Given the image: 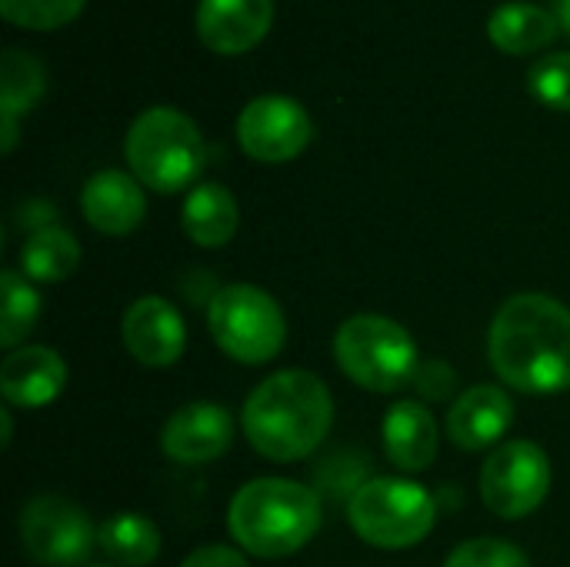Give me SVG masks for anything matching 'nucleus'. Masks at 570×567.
I'll return each mask as SVG.
<instances>
[{
    "mask_svg": "<svg viewBox=\"0 0 570 567\" xmlns=\"http://www.w3.org/2000/svg\"><path fill=\"white\" fill-rule=\"evenodd\" d=\"M207 328L217 348L240 364H267L287 341L277 301L254 284H227L207 304Z\"/></svg>",
    "mask_w": 570,
    "mask_h": 567,
    "instance_id": "7",
    "label": "nucleus"
},
{
    "mask_svg": "<svg viewBox=\"0 0 570 567\" xmlns=\"http://www.w3.org/2000/svg\"><path fill=\"white\" fill-rule=\"evenodd\" d=\"M548 491L551 461L534 441H508L481 468V498L498 518H528L544 505Z\"/></svg>",
    "mask_w": 570,
    "mask_h": 567,
    "instance_id": "9",
    "label": "nucleus"
},
{
    "mask_svg": "<svg viewBox=\"0 0 570 567\" xmlns=\"http://www.w3.org/2000/svg\"><path fill=\"white\" fill-rule=\"evenodd\" d=\"M444 567H531L528 555L498 538H474L454 548Z\"/></svg>",
    "mask_w": 570,
    "mask_h": 567,
    "instance_id": "26",
    "label": "nucleus"
},
{
    "mask_svg": "<svg viewBox=\"0 0 570 567\" xmlns=\"http://www.w3.org/2000/svg\"><path fill=\"white\" fill-rule=\"evenodd\" d=\"M0 424H3V448H7V444H10V428H13V424H10V411H7V408L0 411Z\"/></svg>",
    "mask_w": 570,
    "mask_h": 567,
    "instance_id": "30",
    "label": "nucleus"
},
{
    "mask_svg": "<svg viewBox=\"0 0 570 567\" xmlns=\"http://www.w3.org/2000/svg\"><path fill=\"white\" fill-rule=\"evenodd\" d=\"M67 384V364L50 348H17L0 364V394L13 408H47Z\"/></svg>",
    "mask_w": 570,
    "mask_h": 567,
    "instance_id": "15",
    "label": "nucleus"
},
{
    "mask_svg": "<svg viewBox=\"0 0 570 567\" xmlns=\"http://www.w3.org/2000/svg\"><path fill=\"white\" fill-rule=\"evenodd\" d=\"M47 90L43 63L27 50H3L0 57V114L20 117L23 110L37 107Z\"/></svg>",
    "mask_w": 570,
    "mask_h": 567,
    "instance_id": "22",
    "label": "nucleus"
},
{
    "mask_svg": "<svg viewBox=\"0 0 570 567\" xmlns=\"http://www.w3.org/2000/svg\"><path fill=\"white\" fill-rule=\"evenodd\" d=\"M124 157L144 187L157 194H177L200 177L207 164V144L187 114L174 107H150L130 124Z\"/></svg>",
    "mask_w": 570,
    "mask_h": 567,
    "instance_id": "4",
    "label": "nucleus"
},
{
    "mask_svg": "<svg viewBox=\"0 0 570 567\" xmlns=\"http://www.w3.org/2000/svg\"><path fill=\"white\" fill-rule=\"evenodd\" d=\"M184 231L200 247H224L240 224L234 194L224 184H200L184 201Z\"/></svg>",
    "mask_w": 570,
    "mask_h": 567,
    "instance_id": "19",
    "label": "nucleus"
},
{
    "mask_svg": "<svg viewBox=\"0 0 570 567\" xmlns=\"http://www.w3.org/2000/svg\"><path fill=\"white\" fill-rule=\"evenodd\" d=\"M180 567H247L244 555L227 548V545H207V548H197L194 555H187V561Z\"/></svg>",
    "mask_w": 570,
    "mask_h": 567,
    "instance_id": "27",
    "label": "nucleus"
},
{
    "mask_svg": "<svg viewBox=\"0 0 570 567\" xmlns=\"http://www.w3.org/2000/svg\"><path fill=\"white\" fill-rule=\"evenodd\" d=\"M488 351L498 378L514 391H568L570 311L548 294H514L491 324Z\"/></svg>",
    "mask_w": 570,
    "mask_h": 567,
    "instance_id": "1",
    "label": "nucleus"
},
{
    "mask_svg": "<svg viewBox=\"0 0 570 567\" xmlns=\"http://www.w3.org/2000/svg\"><path fill=\"white\" fill-rule=\"evenodd\" d=\"M551 10L558 17V27L570 37V0H551Z\"/></svg>",
    "mask_w": 570,
    "mask_h": 567,
    "instance_id": "29",
    "label": "nucleus"
},
{
    "mask_svg": "<svg viewBox=\"0 0 570 567\" xmlns=\"http://www.w3.org/2000/svg\"><path fill=\"white\" fill-rule=\"evenodd\" d=\"M274 23V0H200L197 37L207 50L234 57L254 50Z\"/></svg>",
    "mask_w": 570,
    "mask_h": 567,
    "instance_id": "12",
    "label": "nucleus"
},
{
    "mask_svg": "<svg viewBox=\"0 0 570 567\" xmlns=\"http://www.w3.org/2000/svg\"><path fill=\"white\" fill-rule=\"evenodd\" d=\"M77 264H80L77 237L53 224L33 231L20 247V271L27 281H40V284L67 281L77 271Z\"/></svg>",
    "mask_w": 570,
    "mask_h": 567,
    "instance_id": "20",
    "label": "nucleus"
},
{
    "mask_svg": "<svg viewBox=\"0 0 570 567\" xmlns=\"http://www.w3.org/2000/svg\"><path fill=\"white\" fill-rule=\"evenodd\" d=\"M334 401L311 371H277L244 404V434L257 454L287 465L307 458L331 431Z\"/></svg>",
    "mask_w": 570,
    "mask_h": 567,
    "instance_id": "2",
    "label": "nucleus"
},
{
    "mask_svg": "<svg viewBox=\"0 0 570 567\" xmlns=\"http://www.w3.org/2000/svg\"><path fill=\"white\" fill-rule=\"evenodd\" d=\"M94 567H107V565H94Z\"/></svg>",
    "mask_w": 570,
    "mask_h": 567,
    "instance_id": "31",
    "label": "nucleus"
},
{
    "mask_svg": "<svg viewBox=\"0 0 570 567\" xmlns=\"http://www.w3.org/2000/svg\"><path fill=\"white\" fill-rule=\"evenodd\" d=\"M558 17L548 7L538 3H501L491 17H488V37L498 50L524 57L534 50H544L554 37H558Z\"/></svg>",
    "mask_w": 570,
    "mask_h": 567,
    "instance_id": "18",
    "label": "nucleus"
},
{
    "mask_svg": "<svg viewBox=\"0 0 570 567\" xmlns=\"http://www.w3.org/2000/svg\"><path fill=\"white\" fill-rule=\"evenodd\" d=\"M227 525L254 558H287L317 535L321 498L287 478H257L234 495Z\"/></svg>",
    "mask_w": 570,
    "mask_h": 567,
    "instance_id": "3",
    "label": "nucleus"
},
{
    "mask_svg": "<svg viewBox=\"0 0 570 567\" xmlns=\"http://www.w3.org/2000/svg\"><path fill=\"white\" fill-rule=\"evenodd\" d=\"M83 3L87 0H0V13L23 30H57L80 17Z\"/></svg>",
    "mask_w": 570,
    "mask_h": 567,
    "instance_id": "24",
    "label": "nucleus"
},
{
    "mask_svg": "<svg viewBox=\"0 0 570 567\" xmlns=\"http://www.w3.org/2000/svg\"><path fill=\"white\" fill-rule=\"evenodd\" d=\"M124 344L147 368H167L184 354L187 328L164 297H140L124 311Z\"/></svg>",
    "mask_w": 570,
    "mask_h": 567,
    "instance_id": "13",
    "label": "nucleus"
},
{
    "mask_svg": "<svg viewBox=\"0 0 570 567\" xmlns=\"http://www.w3.org/2000/svg\"><path fill=\"white\" fill-rule=\"evenodd\" d=\"M341 371L374 394H391L414 378L417 348L411 334L381 314H357L341 324L334 338Z\"/></svg>",
    "mask_w": 570,
    "mask_h": 567,
    "instance_id": "5",
    "label": "nucleus"
},
{
    "mask_svg": "<svg viewBox=\"0 0 570 567\" xmlns=\"http://www.w3.org/2000/svg\"><path fill=\"white\" fill-rule=\"evenodd\" d=\"M0 297H3V307H0V344L7 351H17V344L37 324L40 297L27 284V277L17 274V271H3L0 274Z\"/></svg>",
    "mask_w": 570,
    "mask_h": 567,
    "instance_id": "23",
    "label": "nucleus"
},
{
    "mask_svg": "<svg viewBox=\"0 0 570 567\" xmlns=\"http://www.w3.org/2000/svg\"><path fill=\"white\" fill-rule=\"evenodd\" d=\"M351 528L361 541L387 551L414 548L421 545L438 518L434 498L404 478H377L354 491L347 505Z\"/></svg>",
    "mask_w": 570,
    "mask_h": 567,
    "instance_id": "6",
    "label": "nucleus"
},
{
    "mask_svg": "<svg viewBox=\"0 0 570 567\" xmlns=\"http://www.w3.org/2000/svg\"><path fill=\"white\" fill-rule=\"evenodd\" d=\"M80 207L94 231L124 237L134 227H140V221L147 214V197H144L137 177H130L124 170H100L83 184Z\"/></svg>",
    "mask_w": 570,
    "mask_h": 567,
    "instance_id": "14",
    "label": "nucleus"
},
{
    "mask_svg": "<svg viewBox=\"0 0 570 567\" xmlns=\"http://www.w3.org/2000/svg\"><path fill=\"white\" fill-rule=\"evenodd\" d=\"M234 441V418L227 408L214 401H194L174 411L167 421L160 444L164 454L177 465H210Z\"/></svg>",
    "mask_w": 570,
    "mask_h": 567,
    "instance_id": "11",
    "label": "nucleus"
},
{
    "mask_svg": "<svg viewBox=\"0 0 570 567\" xmlns=\"http://www.w3.org/2000/svg\"><path fill=\"white\" fill-rule=\"evenodd\" d=\"M311 137H314V124L307 110L284 94L254 97L237 117V140L244 154L261 164L294 160L297 154H304Z\"/></svg>",
    "mask_w": 570,
    "mask_h": 567,
    "instance_id": "10",
    "label": "nucleus"
},
{
    "mask_svg": "<svg viewBox=\"0 0 570 567\" xmlns=\"http://www.w3.org/2000/svg\"><path fill=\"white\" fill-rule=\"evenodd\" d=\"M384 451L394 468L417 475L438 458V424L417 401H401L384 418Z\"/></svg>",
    "mask_w": 570,
    "mask_h": 567,
    "instance_id": "17",
    "label": "nucleus"
},
{
    "mask_svg": "<svg viewBox=\"0 0 570 567\" xmlns=\"http://www.w3.org/2000/svg\"><path fill=\"white\" fill-rule=\"evenodd\" d=\"M0 127H3V154H10L13 144H17V117H3L0 114Z\"/></svg>",
    "mask_w": 570,
    "mask_h": 567,
    "instance_id": "28",
    "label": "nucleus"
},
{
    "mask_svg": "<svg viewBox=\"0 0 570 567\" xmlns=\"http://www.w3.org/2000/svg\"><path fill=\"white\" fill-rule=\"evenodd\" d=\"M100 551L120 567H147L160 555V531L144 515H114L97 528Z\"/></svg>",
    "mask_w": 570,
    "mask_h": 567,
    "instance_id": "21",
    "label": "nucleus"
},
{
    "mask_svg": "<svg viewBox=\"0 0 570 567\" xmlns=\"http://www.w3.org/2000/svg\"><path fill=\"white\" fill-rule=\"evenodd\" d=\"M20 541L40 567H80L97 548V528L77 501L40 495L20 511Z\"/></svg>",
    "mask_w": 570,
    "mask_h": 567,
    "instance_id": "8",
    "label": "nucleus"
},
{
    "mask_svg": "<svg viewBox=\"0 0 570 567\" xmlns=\"http://www.w3.org/2000/svg\"><path fill=\"white\" fill-rule=\"evenodd\" d=\"M528 90L554 110H570V53H548L528 74Z\"/></svg>",
    "mask_w": 570,
    "mask_h": 567,
    "instance_id": "25",
    "label": "nucleus"
},
{
    "mask_svg": "<svg viewBox=\"0 0 570 567\" xmlns=\"http://www.w3.org/2000/svg\"><path fill=\"white\" fill-rule=\"evenodd\" d=\"M511 421H514L511 398L494 384H478L451 404L448 438L464 451H481L501 441Z\"/></svg>",
    "mask_w": 570,
    "mask_h": 567,
    "instance_id": "16",
    "label": "nucleus"
}]
</instances>
